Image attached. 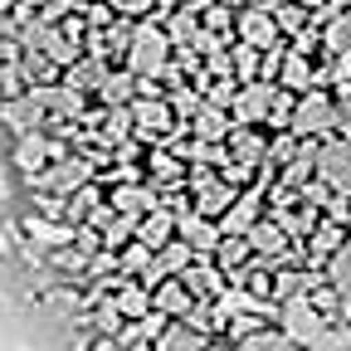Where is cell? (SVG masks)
Returning <instances> with one entry per match:
<instances>
[{
    "label": "cell",
    "instance_id": "1",
    "mask_svg": "<svg viewBox=\"0 0 351 351\" xmlns=\"http://www.w3.org/2000/svg\"><path fill=\"white\" fill-rule=\"evenodd\" d=\"M176 59V39L166 34V25H152V20H137L132 25V39H127V54L122 64L137 73V78H161Z\"/></svg>",
    "mask_w": 351,
    "mask_h": 351
},
{
    "label": "cell",
    "instance_id": "2",
    "mask_svg": "<svg viewBox=\"0 0 351 351\" xmlns=\"http://www.w3.org/2000/svg\"><path fill=\"white\" fill-rule=\"evenodd\" d=\"M298 137H332L337 132V93H327V88H307V93H298V108H293V122H288Z\"/></svg>",
    "mask_w": 351,
    "mask_h": 351
},
{
    "label": "cell",
    "instance_id": "3",
    "mask_svg": "<svg viewBox=\"0 0 351 351\" xmlns=\"http://www.w3.org/2000/svg\"><path fill=\"white\" fill-rule=\"evenodd\" d=\"M278 313H283V322H278V327H283L293 341H302V346H317V341L327 337V327H332V317H327V313H322V307L307 298V293H302V298H293V302H283Z\"/></svg>",
    "mask_w": 351,
    "mask_h": 351
},
{
    "label": "cell",
    "instance_id": "4",
    "mask_svg": "<svg viewBox=\"0 0 351 351\" xmlns=\"http://www.w3.org/2000/svg\"><path fill=\"white\" fill-rule=\"evenodd\" d=\"M278 88L274 78H244L239 93H234V122H254V127H269L274 122V103H278Z\"/></svg>",
    "mask_w": 351,
    "mask_h": 351
},
{
    "label": "cell",
    "instance_id": "5",
    "mask_svg": "<svg viewBox=\"0 0 351 351\" xmlns=\"http://www.w3.org/2000/svg\"><path fill=\"white\" fill-rule=\"evenodd\" d=\"M234 39L254 44V49H274V44H283L288 34H283L274 5H254V0H249V5L234 15Z\"/></svg>",
    "mask_w": 351,
    "mask_h": 351
},
{
    "label": "cell",
    "instance_id": "6",
    "mask_svg": "<svg viewBox=\"0 0 351 351\" xmlns=\"http://www.w3.org/2000/svg\"><path fill=\"white\" fill-rule=\"evenodd\" d=\"M317 176H322L332 191H346L351 195V137L332 132V137L317 147Z\"/></svg>",
    "mask_w": 351,
    "mask_h": 351
},
{
    "label": "cell",
    "instance_id": "7",
    "mask_svg": "<svg viewBox=\"0 0 351 351\" xmlns=\"http://www.w3.org/2000/svg\"><path fill=\"white\" fill-rule=\"evenodd\" d=\"M249 244H254L258 258H283V254L293 249V234H288V225H283L278 215H263V219H254Z\"/></svg>",
    "mask_w": 351,
    "mask_h": 351
},
{
    "label": "cell",
    "instance_id": "8",
    "mask_svg": "<svg viewBox=\"0 0 351 351\" xmlns=\"http://www.w3.org/2000/svg\"><path fill=\"white\" fill-rule=\"evenodd\" d=\"M191 137L200 142H230V132H234V112L230 108H219V103H200V112L186 122Z\"/></svg>",
    "mask_w": 351,
    "mask_h": 351
},
{
    "label": "cell",
    "instance_id": "9",
    "mask_svg": "<svg viewBox=\"0 0 351 351\" xmlns=\"http://www.w3.org/2000/svg\"><path fill=\"white\" fill-rule=\"evenodd\" d=\"M152 298H156V307H161V313L166 317H191V307L200 302L195 293H191V283L181 278V274H166L156 288H152Z\"/></svg>",
    "mask_w": 351,
    "mask_h": 351
},
{
    "label": "cell",
    "instance_id": "10",
    "mask_svg": "<svg viewBox=\"0 0 351 351\" xmlns=\"http://www.w3.org/2000/svg\"><path fill=\"white\" fill-rule=\"evenodd\" d=\"M205 341H210V332H200L191 317H171L166 332L156 337V351H205Z\"/></svg>",
    "mask_w": 351,
    "mask_h": 351
},
{
    "label": "cell",
    "instance_id": "11",
    "mask_svg": "<svg viewBox=\"0 0 351 351\" xmlns=\"http://www.w3.org/2000/svg\"><path fill=\"white\" fill-rule=\"evenodd\" d=\"M346 239H351V234H346L341 219H327V215H322V219H317V230L307 234V258H313V263H327Z\"/></svg>",
    "mask_w": 351,
    "mask_h": 351
},
{
    "label": "cell",
    "instance_id": "12",
    "mask_svg": "<svg viewBox=\"0 0 351 351\" xmlns=\"http://www.w3.org/2000/svg\"><path fill=\"white\" fill-rule=\"evenodd\" d=\"M254 219H263V195L258 191H239V200L225 210V219H219V230L225 234H249Z\"/></svg>",
    "mask_w": 351,
    "mask_h": 351
},
{
    "label": "cell",
    "instance_id": "13",
    "mask_svg": "<svg viewBox=\"0 0 351 351\" xmlns=\"http://www.w3.org/2000/svg\"><path fill=\"white\" fill-rule=\"evenodd\" d=\"M161 200H156V186H117L112 191V210L117 215H127V219H142V215H152Z\"/></svg>",
    "mask_w": 351,
    "mask_h": 351
},
{
    "label": "cell",
    "instance_id": "14",
    "mask_svg": "<svg viewBox=\"0 0 351 351\" xmlns=\"http://www.w3.org/2000/svg\"><path fill=\"white\" fill-rule=\"evenodd\" d=\"M283 88H293V93H307V88H317V69H313V54H302L288 44V59H283V73H278Z\"/></svg>",
    "mask_w": 351,
    "mask_h": 351
},
{
    "label": "cell",
    "instance_id": "15",
    "mask_svg": "<svg viewBox=\"0 0 351 351\" xmlns=\"http://www.w3.org/2000/svg\"><path fill=\"white\" fill-rule=\"evenodd\" d=\"M103 78H108V59L103 54H83L73 69H64V83H73L78 93H98Z\"/></svg>",
    "mask_w": 351,
    "mask_h": 351
},
{
    "label": "cell",
    "instance_id": "16",
    "mask_svg": "<svg viewBox=\"0 0 351 351\" xmlns=\"http://www.w3.org/2000/svg\"><path fill=\"white\" fill-rule=\"evenodd\" d=\"M44 156H49L44 127H39V132H20V142H15V166H20V171H44V166H49Z\"/></svg>",
    "mask_w": 351,
    "mask_h": 351
},
{
    "label": "cell",
    "instance_id": "17",
    "mask_svg": "<svg viewBox=\"0 0 351 351\" xmlns=\"http://www.w3.org/2000/svg\"><path fill=\"white\" fill-rule=\"evenodd\" d=\"M195 258H200V254H195V249H191V239H181V234H176L171 244H161V249H156V263H161V274H186Z\"/></svg>",
    "mask_w": 351,
    "mask_h": 351
},
{
    "label": "cell",
    "instance_id": "18",
    "mask_svg": "<svg viewBox=\"0 0 351 351\" xmlns=\"http://www.w3.org/2000/svg\"><path fill=\"white\" fill-rule=\"evenodd\" d=\"M152 5H161V0H112V10H117V15H127V20L152 15Z\"/></svg>",
    "mask_w": 351,
    "mask_h": 351
},
{
    "label": "cell",
    "instance_id": "19",
    "mask_svg": "<svg viewBox=\"0 0 351 351\" xmlns=\"http://www.w3.org/2000/svg\"><path fill=\"white\" fill-rule=\"evenodd\" d=\"M337 132L351 137V93H337Z\"/></svg>",
    "mask_w": 351,
    "mask_h": 351
},
{
    "label": "cell",
    "instance_id": "20",
    "mask_svg": "<svg viewBox=\"0 0 351 351\" xmlns=\"http://www.w3.org/2000/svg\"><path fill=\"white\" fill-rule=\"evenodd\" d=\"M15 5H20V0H0V15H15Z\"/></svg>",
    "mask_w": 351,
    "mask_h": 351
},
{
    "label": "cell",
    "instance_id": "21",
    "mask_svg": "<svg viewBox=\"0 0 351 351\" xmlns=\"http://www.w3.org/2000/svg\"><path fill=\"white\" fill-rule=\"evenodd\" d=\"M337 351H351V346H337Z\"/></svg>",
    "mask_w": 351,
    "mask_h": 351
}]
</instances>
